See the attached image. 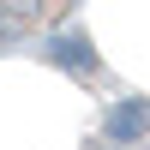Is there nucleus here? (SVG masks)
I'll return each mask as SVG.
<instances>
[{
    "label": "nucleus",
    "instance_id": "1",
    "mask_svg": "<svg viewBox=\"0 0 150 150\" xmlns=\"http://www.w3.org/2000/svg\"><path fill=\"white\" fill-rule=\"evenodd\" d=\"M48 6H54V0H0V36L36 30V24L48 18Z\"/></svg>",
    "mask_w": 150,
    "mask_h": 150
}]
</instances>
